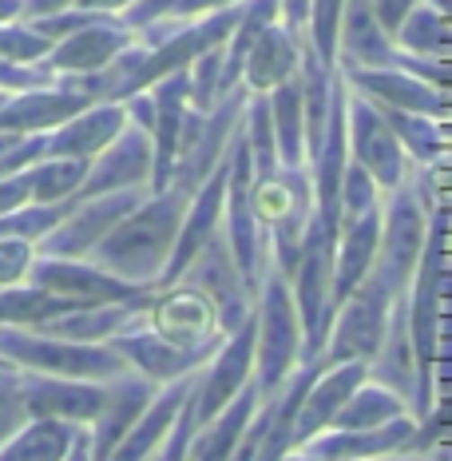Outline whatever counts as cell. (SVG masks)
<instances>
[{"instance_id":"cell-1","label":"cell","mask_w":452,"mask_h":461,"mask_svg":"<svg viewBox=\"0 0 452 461\" xmlns=\"http://www.w3.org/2000/svg\"><path fill=\"white\" fill-rule=\"evenodd\" d=\"M448 207L437 203L429 211L425 251L417 258V271L405 291V322L412 342V362H417V393H412L409 414L425 421L437 406V362H440V319H445L448 299Z\"/></svg>"},{"instance_id":"cell-2","label":"cell","mask_w":452,"mask_h":461,"mask_svg":"<svg viewBox=\"0 0 452 461\" xmlns=\"http://www.w3.org/2000/svg\"><path fill=\"white\" fill-rule=\"evenodd\" d=\"M187 199L191 195H182L175 187L159 191V195H147L136 211H128V215L108 230V239L88 255V263H95L100 271H108L115 278H123V283L155 286L159 291V278L171 258V247H175Z\"/></svg>"},{"instance_id":"cell-3","label":"cell","mask_w":452,"mask_h":461,"mask_svg":"<svg viewBox=\"0 0 452 461\" xmlns=\"http://www.w3.org/2000/svg\"><path fill=\"white\" fill-rule=\"evenodd\" d=\"M302 366V322L294 294L278 271H262L254 299V386L258 398H274L286 378Z\"/></svg>"},{"instance_id":"cell-4","label":"cell","mask_w":452,"mask_h":461,"mask_svg":"<svg viewBox=\"0 0 452 461\" xmlns=\"http://www.w3.org/2000/svg\"><path fill=\"white\" fill-rule=\"evenodd\" d=\"M0 358L13 370L24 374H48V378H80V382H111L128 374V362L103 346L52 339L24 326H0Z\"/></svg>"},{"instance_id":"cell-5","label":"cell","mask_w":452,"mask_h":461,"mask_svg":"<svg viewBox=\"0 0 452 461\" xmlns=\"http://www.w3.org/2000/svg\"><path fill=\"white\" fill-rule=\"evenodd\" d=\"M254 184L258 179L254 167H250L243 123H238L226 143V191H223V227L218 230H223L246 291L258 299V286H262V271H266V230L258 227L254 215Z\"/></svg>"},{"instance_id":"cell-6","label":"cell","mask_w":452,"mask_h":461,"mask_svg":"<svg viewBox=\"0 0 452 461\" xmlns=\"http://www.w3.org/2000/svg\"><path fill=\"white\" fill-rule=\"evenodd\" d=\"M254 215L266 230V251L274 258V271L290 283L297 251H302L306 223L314 215V191L306 167H278L274 176L254 184Z\"/></svg>"},{"instance_id":"cell-7","label":"cell","mask_w":452,"mask_h":461,"mask_svg":"<svg viewBox=\"0 0 452 461\" xmlns=\"http://www.w3.org/2000/svg\"><path fill=\"white\" fill-rule=\"evenodd\" d=\"M389 207H381V243L373 258V275L389 286V294L409 291L417 258L425 251V230H429V184L417 187H393Z\"/></svg>"},{"instance_id":"cell-8","label":"cell","mask_w":452,"mask_h":461,"mask_svg":"<svg viewBox=\"0 0 452 461\" xmlns=\"http://www.w3.org/2000/svg\"><path fill=\"white\" fill-rule=\"evenodd\" d=\"M24 283L72 306H147L155 299V286L123 283V278L100 271L88 258H60V255H40V251L28 263Z\"/></svg>"},{"instance_id":"cell-9","label":"cell","mask_w":452,"mask_h":461,"mask_svg":"<svg viewBox=\"0 0 452 461\" xmlns=\"http://www.w3.org/2000/svg\"><path fill=\"white\" fill-rule=\"evenodd\" d=\"M389 306L393 294L377 275H365L361 286L345 299L330 319V334L322 346V366H341V362H365L369 366L381 350L385 326H389Z\"/></svg>"},{"instance_id":"cell-10","label":"cell","mask_w":452,"mask_h":461,"mask_svg":"<svg viewBox=\"0 0 452 461\" xmlns=\"http://www.w3.org/2000/svg\"><path fill=\"white\" fill-rule=\"evenodd\" d=\"M143 322L159 334L167 346L191 354H215L226 334L218 330V314L203 291L187 283H171L155 291V299L143 311Z\"/></svg>"},{"instance_id":"cell-11","label":"cell","mask_w":452,"mask_h":461,"mask_svg":"<svg viewBox=\"0 0 452 461\" xmlns=\"http://www.w3.org/2000/svg\"><path fill=\"white\" fill-rule=\"evenodd\" d=\"M345 148H350V159L369 171V179L381 191L405 184L409 159L397 136L389 131V123H385L381 108L350 88H345Z\"/></svg>"},{"instance_id":"cell-12","label":"cell","mask_w":452,"mask_h":461,"mask_svg":"<svg viewBox=\"0 0 452 461\" xmlns=\"http://www.w3.org/2000/svg\"><path fill=\"white\" fill-rule=\"evenodd\" d=\"M250 382H254V314H250L235 334H226L223 346L210 354V362L195 374V390H191L195 426H207Z\"/></svg>"},{"instance_id":"cell-13","label":"cell","mask_w":452,"mask_h":461,"mask_svg":"<svg viewBox=\"0 0 452 461\" xmlns=\"http://www.w3.org/2000/svg\"><path fill=\"white\" fill-rule=\"evenodd\" d=\"M151 191L147 187H136V191H115V195H95V199H84L68 211L60 227L52 235H44L36 243L40 255H60V258H88L95 247L108 239V230L120 223L128 211H136Z\"/></svg>"},{"instance_id":"cell-14","label":"cell","mask_w":452,"mask_h":461,"mask_svg":"<svg viewBox=\"0 0 452 461\" xmlns=\"http://www.w3.org/2000/svg\"><path fill=\"white\" fill-rule=\"evenodd\" d=\"M179 283H187V286H195V291L207 294L210 306H215V314H218V330L223 334H235L238 326L254 314V294L246 291L243 275H238L235 258H230L223 230L195 255V263L179 275Z\"/></svg>"},{"instance_id":"cell-15","label":"cell","mask_w":452,"mask_h":461,"mask_svg":"<svg viewBox=\"0 0 452 461\" xmlns=\"http://www.w3.org/2000/svg\"><path fill=\"white\" fill-rule=\"evenodd\" d=\"M345 88L377 104L381 112H412L429 120H448V92L401 68H338Z\"/></svg>"},{"instance_id":"cell-16","label":"cell","mask_w":452,"mask_h":461,"mask_svg":"<svg viewBox=\"0 0 452 461\" xmlns=\"http://www.w3.org/2000/svg\"><path fill=\"white\" fill-rule=\"evenodd\" d=\"M147 184H151V136L128 123L88 163V176H84L80 191L72 195V203H84V199H95V195H115V191H136Z\"/></svg>"},{"instance_id":"cell-17","label":"cell","mask_w":452,"mask_h":461,"mask_svg":"<svg viewBox=\"0 0 452 461\" xmlns=\"http://www.w3.org/2000/svg\"><path fill=\"white\" fill-rule=\"evenodd\" d=\"M223 191H226V156L203 179V184H199L195 195L187 199V211H182L175 247H171V258H167L163 278H159V291H163V286H171V283H179V275L195 263V255L218 235V227H223Z\"/></svg>"},{"instance_id":"cell-18","label":"cell","mask_w":452,"mask_h":461,"mask_svg":"<svg viewBox=\"0 0 452 461\" xmlns=\"http://www.w3.org/2000/svg\"><path fill=\"white\" fill-rule=\"evenodd\" d=\"M246 88L238 84L235 92H226L223 100L215 104L207 115H203V128H199L195 143H191V151L175 163V176H171V187L182 191V195H195L199 184L210 176V171L223 163L226 156V143L235 136L238 120H243V108H246Z\"/></svg>"},{"instance_id":"cell-19","label":"cell","mask_w":452,"mask_h":461,"mask_svg":"<svg viewBox=\"0 0 452 461\" xmlns=\"http://www.w3.org/2000/svg\"><path fill=\"white\" fill-rule=\"evenodd\" d=\"M108 346L120 354L123 362H128L131 374L155 382V386H167V382L191 378V374H199L210 362V354H191V350H175V346H167L147 322H143V314L128 326V330L111 334Z\"/></svg>"},{"instance_id":"cell-20","label":"cell","mask_w":452,"mask_h":461,"mask_svg":"<svg viewBox=\"0 0 452 461\" xmlns=\"http://www.w3.org/2000/svg\"><path fill=\"white\" fill-rule=\"evenodd\" d=\"M21 398L28 418H52L72 421V426H92L103 410L108 382H80V378H48V374L21 370Z\"/></svg>"},{"instance_id":"cell-21","label":"cell","mask_w":452,"mask_h":461,"mask_svg":"<svg viewBox=\"0 0 452 461\" xmlns=\"http://www.w3.org/2000/svg\"><path fill=\"white\" fill-rule=\"evenodd\" d=\"M136 44V32L120 21V16H100V21L84 24L80 32L64 36L60 44L48 48L44 68L56 76H88L103 72L120 52Z\"/></svg>"},{"instance_id":"cell-22","label":"cell","mask_w":452,"mask_h":461,"mask_svg":"<svg viewBox=\"0 0 452 461\" xmlns=\"http://www.w3.org/2000/svg\"><path fill=\"white\" fill-rule=\"evenodd\" d=\"M417 418L401 414L373 429H325L306 441L297 454L306 457H341V461H373V457H412Z\"/></svg>"},{"instance_id":"cell-23","label":"cell","mask_w":452,"mask_h":461,"mask_svg":"<svg viewBox=\"0 0 452 461\" xmlns=\"http://www.w3.org/2000/svg\"><path fill=\"white\" fill-rule=\"evenodd\" d=\"M159 393L155 382L139 378V374H120V378L108 382V398H103V410L95 414V421L88 426V449L92 461H108L111 449L128 438V429L143 418V410L151 406V398Z\"/></svg>"},{"instance_id":"cell-24","label":"cell","mask_w":452,"mask_h":461,"mask_svg":"<svg viewBox=\"0 0 452 461\" xmlns=\"http://www.w3.org/2000/svg\"><path fill=\"white\" fill-rule=\"evenodd\" d=\"M369 378V366L365 362H341V366H322L317 378L306 386L302 402H297V414H294V449H302L310 438L325 434L330 429L333 414L345 406L353 390Z\"/></svg>"},{"instance_id":"cell-25","label":"cell","mask_w":452,"mask_h":461,"mask_svg":"<svg viewBox=\"0 0 452 461\" xmlns=\"http://www.w3.org/2000/svg\"><path fill=\"white\" fill-rule=\"evenodd\" d=\"M123 128H128V112H123V104H115V100L88 104V108L75 112L68 123H60L56 131H48L44 159H84V163H92Z\"/></svg>"},{"instance_id":"cell-26","label":"cell","mask_w":452,"mask_h":461,"mask_svg":"<svg viewBox=\"0 0 452 461\" xmlns=\"http://www.w3.org/2000/svg\"><path fill=\"white\" fill-rule=\"evenodd\" d=\"M84 108H88V100L60 88V84L8 92L4 108H0V131H8V136H40V131H56L60 123H68Z\"/></svg>"},{"instance_id":"cell-27","label":"cell","mask_w":452,"mask_h":461,"mask_svg":"<svg viewBox=\"0 0 452 461\" xmlns=\"http://www.w3.org/2000/svg\"><path fill=\"white\" fill-rule=\"evenodd\" d=\"M191 390H195V374H191V378H179V382L159 386V393L151 398V406L143 410V418L128 429V438L111 449L108 461H151V457H155V449L163 446V438H167L171 426H175L182 402L191 398Z\"/></svg>"},{"instance_id":"cell-28","label":"cell","mask_w":452,"mask_h":461,"mask_svg":"<svg viewBox=\"0 0 452 461\" xmlns=\"http://www.w3.org/2000/svg\"><path fill=\"white\" fill-rule=\"evenodd\" d=\"M297 60H302V36L290 32L282 21L266 24L243 60V88L250 95H266L282 80H290L297 72Z\"/></svg>"},{"instance_id":"cell-29","label":"cell","mask_w":452,"mask_h":461,"mask_svg":"<svg viewBox=\"0 0 452 461\" xmlns=\"http://www.w3.org/2000/svg\"><path fill=\"white\" fill-rule=\"evenodd\" d=\"M369 382L393 390L397 398H405V406H412L417 393V362H412V342H409V322H405V294H397L389 306V326L377 358L369 362Z\"/></svg>"},{"instance_id":"cell-30","label":"cell","mask_w":452,"mask_h":461,"mask_svg":"<svg viewBox=\"0 0 452 461\" xmlns=\"http://www.w3.org/2000/svg\"><path fill=\"white\" fill-rule=\"evenodd\" d=\"M258 386L250 382V386L238 393L230 406H223L215 418L207 421V426H195V434H191V446H187V461H230L235 454L238 438L246 434L250 418L258 414Z\"/></svg>"},{"instance_id":"cell-31","label":"cell","mask_w":452,"mask_h":461,"mask_svg":"<svg viewBox=\"0 0 452 461\" xmlns=\"http://www.w3.org/2000/svg\"><path fill=\"white\" fill-rule=\"evenodd\" d=\"M333 84H338V68L322 64L314 48L302 41V60H297V95H302V128H306V163L317 156L325 136V120L333 108Z\"/></svg>"},{"instance_id":"cell-32","label":"cell","mask_w":452,"mask_h":461,"mask_svg":"<svg viewBox=\"0 0 452 461\" xmlns=\"http://www.w3.org/2000/svg\"><path fill=\"white\" fill-rule=\"evenodd\" d=\"M143 311H147V306H75V311H68V314H56V319L40 322L36 330L52 334V339L103 346L111 334L128 330Z\"/></svg>"},{"instance_id":"cell-33","label":"cell","mask_w":452,"mask_h":461,"mask_svg":"<svg viewBox=\"0 0 452 461\" xmlns=\"http://www.w3.org/2000/svg\"><path fill=\"white\" fill-rule=\"evenodd\" d=\"M80 429L84 426H72V421L28 418L24 426L0 446V461H64V454L72 449Z\"/></svg>"},{"instance_id":"cell-34","label":"cell","mask_w":452,"mask_h":461,"mask_svg":"<svg viewBox=\"0 0 452 461\" xmlns=\"http://www.w3.org/2000/svg\"><path fill=\"white\" fill-rule=\"evenodd\" d=\"M270 104V128L274 148L282 167H306V128H302V95H297V72L266 92Z\"/></svg>"},{"instance_id":"cell-35","label":"cell","mask_w":452,"mask_h":461,"mask_svg":"<svg viewBox=\"0 0 452 461\" xmlns=\"http://www.w3.org/2000/svg\"><path fill=\"white\" fill-rule=\"evenodd\" d=\"M389 131L397 136L405 159L421 163V167H440L448 156V128L440 120H429V115H412V112H381Z\"/></svg>"},{"instance_id":"cell-36","label":"cell","mask_w":452,"mask_h":461,"mask_svg":"<svg viewBox=\"0 0 452 461\" xmlns=\"http://www.w3.org/2000/svg\"><path fill=\"white\" fill-rule=\"evenodd\" d=\"M393 44H397L401 52H409V56H421V60H445V52L452 44L445 8L421 0L405 21H401L397 32H393Z\"/></svg>"},{"instance_id":"cell-37","label":"cell","mask_w":452,"mask_h":461,"mask_svg":"<svg viewBox=\"0 0 452 461\" xmlns=\"http://www.w3.org/2000/svg\"><path fill=\"white\" fill-rule=\"evenodd\" d=\"M401 414H409L405 398H397L393 390L365 378L361 386L345 398V406L333 414L330 429H373V426H385V421H393Z\"/></svg>"},{"instance_id":"cell-38","label":"cell","mask_w":452,"mask_h":461,"mask_svg":"<svg viewBox=\"0 0 452 461\" xmlns=\"http://www.w3.org/2000/svg\"><path fill=\"white\" fill-rule=\"evenodd\" d=\"M75 311L72 303L56 299V294H44L36 286H0V326H24V330H36L40 322L56 319V314Z\"/></svg>"},{"instance_id":"cell-39","label":"cell","mask_w":452,"mask_h":461,"mask_svg":"<svg viewBox=\"0 0 452 461\" xmlns=\"http://www.w3.org/2000/svg\"><path fill=\"white\" fill-rule=\"evenodd\" d=\"M28 171V191H32V203H64L80 191L84 176H88V163L84 159H40Z\"/></svg>"},{"instance_id":"cell-40","label":"cell","mask_w":452,"mask_h":461,"mask_svg":"<svg viewBox=\"0 0 452 461\" xmlns=\"http://www.w3.org/2000/svg\"><path fill=\"white\" fill-rule=\"evenodd\" d=\"M187 95H191V108L199 115H207L223 100V44L195 56V64L187 68Z\"/></svg>"},{"instance_id":"cell-41","label":"cell","mask_w":452,"mask_h":461,"mask_svg":"<svg viewBox=\"0 0 452 461\" xmlns=\"http://www.w3.org/2000/svg\"><path fill=\"white\" fill-rule=\"evenodd\" d=\"M341 5L345 0H310V21H306V28H310V36H302L306 44L314 48V56L322 64L338 60V24H341Z\"/></svg>"},{"instance_id":"cell-42","label":"cell","mask_w":452,"mask_h":461,"mask_svg":"<svg viewBox=\"0 0 452 461\" xmlns=\"http://www.w3.org/2000/svg\"><path fill=\"white\" fill-rule=\"evenodd\" d=\"M338 199H341V219H358V215H365V211L381 207V187L369 179V171L358 167V163L350 159L345 163Z\"/></svg>"},{"instance_id":"cell-43","label":"cell","mask_w":452,"mask_h":461,"mask_svg":"<svg viewBox=\"0 0 452 461\" xmlns=\"http://www.w3.org/2000/svg\"><path fill=\"white\" fill-rule=\"evenodd\" d=\"M48 41L32 32L28 24H0V60L8 64H40L48 56Z\"/></svg>"},{"instance_id":"cell-44","label":"cell","mask_w":452,"mask_h":461,"mask_svg":"<svg viewBox=\"0 0 452 461\" xmlns=\"http://www.w3.org/2000/svg\"><path fill=\"white\" fill-rule=\"evenodd\" d=\"M28 421L24 398H21V370L0 374V446Z\"/></svg>"},{"instance_id":"cell-45","label":"cell","mask_w":452,"mask_h":461,"mask_svg":"<svg viewBox=\"0 0 452 461\" xmlns=\"http://www.w3.org/2000/svg\"><path fill=\"white\" fill-rule=\"evenodd\" d=\"M32 255L36 243H28V239H0V286H21Z\"/></svg>"},{"instance_id":"cell-46","label":"cell","mask_w":452,"mask_h":461,"mask_svg":"<svg viewBox=\"0 0 452 461\" xmlns=\"http://www.w3.org/2000/svg\"><path fill=\"white\" fill-rule=\"evenodd\" d=\"M191 434H195V402H182L175 426H171V434L163 438V446L155 449V457L151 461H187V446H191Z\"/></svg>"},{"instance_id":"cell-47","label":"cell","mask_w":452,"mask_h":461,"mask_svg":"<svg viewBox=\"0 0 452 461\" xmlns=\"http://www.w3.org/2000/svg\"><path fill=\"white\" fill-rule=\"evenodd\" d=\"M182 5V0H139V5H131L128 13L120 16L123 24L131 28V32H139V28L155 24V21H171V13Z\"/></svg>"},{"instance_id":"cell-48","label":"cell","mask_w":452,"mask_h":461,"mask_svg":"<svg viewBox=\"0 0 452 461\" xmlns=\"http://www.w3.org/2000/svg\"><path fill=\"white\" fill-rule=\"evenodd\" d=\"M32 203V191H28V171H13V176L0 179V215H8V211Z\"/></svg>"},{"instance_id":"cell-49","label":"cell","mask_w":452,"mask_h":461,"mask_svg":"<svg viewBox=\"0 0 452 461\" xmlns=\"http://www.w3.org/2000/svg\"><path fill=\"white\" fill-rule=\"evenodd\" d=\"M369 5H373V13H377V24L385 28V36L393 41V32H397L401 21H405L421 0H369Z\"/></svg>"},{"instance_id":"cell-50","label":"cell","mask_w":452,"mask_h":461,"mask_svg":"<svg viewBox=\"0 0 452 461\" xmlns=\"http://www.w3.org/2000/svg\"><path fill=\"white\" fill-rule=\"evenodd\" d=\"M278 5H282V8H278V13H282V16H278V21H282L286 28H290V32L302 36L306 21H310V0H278Z\"/></svg>"},{"instance_id":"cell-51","label":"cell","mask_w":452,"mask_h":461,"mask_svg":"<svg viewBox=\"0 0 452 461\" xmlns=\"http://www.w3.org/2000/svg\"><path fill=\"white\" fill-rule=\"evenodd\" d=\"M64 8H75V0H21V16H24V21H36V16L64 13Z\"/></svg>"},{"instance_id":"cell-52","label":"cell","mask_w":452,"mask_h":461,"mask_svg":"<svg viewBox=\"0 0 452 461\" xmlns=\"http://www.w3.org/2000/svg\"><path fill=\"white\" fill-rule=\"evenodd\" d=\"M243 0H182L171 16H207V13H218V8H235Z\"/></svg>"},{"instance_id":"cell-53","label":"cell","mask_w":452,"mask_h":461,"mask_svg":"<svg viewBox=\"0 0 452 461\" xmlns=\"http://www.w3.org/2000/svg\"><path fill=\"white\" fill-rule=\"evenodd\" d=\"M131 5H139V0H75V8H84V13H100V16H115V13H128Z\"/></svg>"},{"instance_id":"cell-54","label":"cell","mask_w":452,"mask_h":461,"mask_svg":"<svg viewBox=\"0 0 452 461\" xmlns=\"http://www.w3.org/2000/svg\"><path fill=\"white\" fill-rule=\"evenodd\" d=\"M64 461H92V449H88V426L75 434V441H72V449L64 454Z\"/></svg>"},{"instance_id":"cell-55","label":"cell","mask_w":452,"mask_h":461,"mask_svg":"<svg viewBox=\"0 0 452 461\" xmlns=\"http://www.w3.org/2000/svg\"><path fill=\"white\" fill-rule=\"evenodd\" d=\"M282 461H341V457H306V454H290ZM373 461H425V457H373Z\"/></svg>"},{"instance_id":"cell-56","label":"cell","mask_w":452,"mask_h":461,"mask_svg":"<svg viewBox=\"0 0 452 461\" xmlns=\"http://www.w3.org/2000/svg\"><path fill=\"white\" fill-rule=\"evenodd\" d=\"M21 16V0H0V24H13Z\"/></svg>"},{"instance_id":"cell-57","label":"cell","mask_w":452,"mask_h":461,"mask_svg":"<svg viewBox=\"0 0 452 461\" xmlns=\"http://www.w3.org/2000/svg\"><path fill=\"white\" fill-rule=\"evenodd\" d=\"M16 140H24V136H8V131H0V156H4L8 148H16Z\"/></svg>"},{"instance_id":"cell-58","label":"cell","mask_w":452,"mask_h":461,"mask_svg":"<svg viewBox=\"0 0 452 461\" xmlns=\"http://www.w3.org/2000/svg\"><path fill=\"white\" fill-rule=\"evenodd\" d=\"M8 370H13V366H8V362H4V358H0V374H8Z\"/></svg>"},{"instance_id":"cell-59","label":"cell","mask_w":452,"mask_h":461,"mask_svg":"<svg viewBox=\"0 0 452 461\" xmlns=\"http://www.w3.org/2000/svg\"><path fill=\"white\" fill-rule=\"evenodd\" d=\"M4 100H8V92H0V108H4Z\"/></svg>"}]
</instances>
